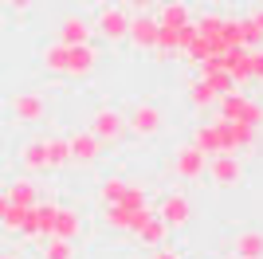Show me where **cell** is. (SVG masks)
<instances>
[{
	"mask_svg": "<svg viewBox=\"0 0 263 259\" xmlns=\"http://www.w3.org/2000/svg\"><path fill=\"white\" fill-rule=\"evenodd\" d=\"M40 63H44L47 75H67V79H87L95 67H99V47L95 43H59L40 51Z\"/></svg>",
	"mask_w": 263,
	"mask_h": 259,
	"instance_id": "obj_1",
	"label": "cell"
},
{
	"mask_svg": "<svg viewBox=\"0 0 263 259\" xmlns=\"http://www.w3.org/2000/svg\"><path fill=\"white\" fill-rule=\"evenodd\" d=\"M212 134H216V150H220V153H240V157H252V153L263 145V130L248 126V122L212 118Z\"/></svg>",
	"mask_w": 263,
	"mask_h": 259,
	"instance_id": "obj_2",
	"label": "cell"
},
{
	"mask_svg": "<svg viewBox=\"0 0 263 259\" xmlns=\"http://www.w3.org/2000/svg\"><path fill=\"white\" fill-rule=\"evenodd\" d=\"M90 28H95V35L106 40V43H126V32H130V8H126V4H99Z\"/></svg>",
	"mask_w": 263,
	"mask_h": 259,
	"instance_id": "obj_3",
	"label": "cell"
},
{
	"mask_svg": "<svg viewBox=\"0 0 263 259\" xmlns=\"http://www.w3.org/2000/svg\"><path fill=\"white\" fill-rule=\"evenodd\" d=\"M204 177L212 181V189H224V193H228V189H240V184H243L248 169H243V157H240V153H212Z\"/></svg>",
	"mask_w": 263,
	"mask_h": 259,
	"instance_id": "obj_4",
	"label": "cell"
},
{
	"mask_svg": "<svg viewBox=\"0 0 263 259\" xmlns=\"http://www.w3.org/2000/svg\"><path fill=\"white\" fill-rule=\"evenodd\" d=\"M165 130V110L157 102H134L126 110V134L134 138H157Z\"/></svg>",
	"mask_w": 263,
	"mask_h": 259,
	"instance_id": "obj_5",
	"label": "cell"
},
{
	"mask_svg": "<svg viewBox=\"0 0 263 259\" xmlns=\"http://www.w3.org/2000/svg\"><path fill=\"white\" fill-rule=\"evenodd\" d=\"M87 130L102 141V150H106V145H118V141L126 138V114L114 110V106H99L95 114H90V126Z\"/></svg>",
	"mask_w": 263,
	"mask_h": 259,
	"instance_id": "obj_6",
	"label": "cell"
},
{
	"mask_svg": "<svg viewBox=\"0 0 263 259\" xmlns=\"http://www.w3.org/2000/svg\"><path fill=\"white\" fill-rule=\"evenodd\" d=\"M204 169H209V153H200L193 141H185V145L173 150V173L181 181H200Z\"/></svg>",
	"mask_w": 263,
	"mask_h": 259,
	"instance_id": "obj_7",
	"label": "cell"
},
{
	"mask_svg": "<svg viewBox=\"0 0 263 259\" xmlns=\"http://www.w3.org/2000/svg\"><path fill=\"white\" fill-rule=\"evenodd\" d=\"M8 110H12V118H16V126H35L47 114V98L35 95V90H20V95H12Z\"/></svg>",
	"mask_w": 263,
	"mask_h": 259,
	"instance_id": "obj_8",
	"label": "cell"
},
{
	"mask_svg": "<svg viewBox=\"0 0 263 259\" xmlns=\"http://www.w3.org/2000/svg\"><path fill=\"white\" fill-rule=\"evenodd\" d=\"M55 200H35L32 208H28V212H24V236L28 239H47L51 236V224H55Z\"/></svg>",
	"mask_w": 263,
	"mask_h": 259,
	"instance_id": "obj_9",
	"label": "cell"
},
{
	"mask_svg": "<svg viewBox=\"0 0 263 259\" xmlns=\"http://www.w3.org/2000/svg\"><path fill=\"white\" fill-rule=\"evenodd\" d=\"M149 212H154L149 205H142V208L106 205V216H102V220H106V228H114V232H130V236H134V232H138V228L149 220Z\"/></svg>",
	"mask_w": 263,
	"mask_h": 259,
	"instance_id": "obj_10",
	"label": "cell"
},
{
	"mask_svg": "<svg viewBox=\"0 0 263 259\" xmlns=\"http://www.w3.org/2000/svg\"><path fill=\"white\" fill-rule=\"evenodd\" d=\"M157 216L169 224V232H177V228H189V220H193V200H189L185 193H165V196H161V205H157Z\"/></svg>",
	"mask_w": 263,
	"mask_h": 259,
	"instance_id": "obj_11",
	"label": "cell"
},
{
	"mask_svg": "<svg viewBox=\"0 0 263 259\" xmlns=\"http://www.w3.org/2000/svg\"><path fill=\"white\" fill-rule=\"evenodd\" d=\"M126 43H130L134 51H154V47H157V20H154V16H145V12L130 16V32H126Z\"/></svg>",
	"mask_w": 263,
	"mask_h": 259,
	"instance_id": "obj_12",
	"label": "cell"
},
{
	"mask_svg": "<svg viewBox=\"0 0 263 259\" xmlns=\"http://www.w3.org/2000/svg\"><path fill=\"white\" fill-rule=\"evenodd\" d=\"M67 145H71V165H95L102 157V141L90 130H75L67 138Z\"/></svg>",
	"mask_w": 263,
	"mask_h": 259,
	"instance_id": "obj_13",
	"label": "cell"
},
{
	"mask_svg": "<svg viewBox=\"0 0 263 259\" xmlns=\"http://www.w3.org/2000/svg\"><path fill=\"white\" fill-rule=\"evenodd\" d=\"M228 251L236 259H263V228H243V232H236Z\"/></svg>",
	"mask_w": 263,
	"mask_h": 259,
	"instance_id": "obj_14",
	"label": "cell"
},
{
	"mask_svg": "<svg viewBox=\"0 0 263 259\" xmlns=\"http://www.w3.org/2000/svg\"><path fill=\"white\" fill-rule=\"evenodd\" d=\"M95 40V28H90L87 16H79V12H71V16H63L59 20V43H90Z\"/></svg>",
	"mask_w": 263,
	"mask_h": 259,
	"instance_id": "obj_15",
	"label": "cell"
},
{
	"mask_svg": "<svg viewBox=\"0 0 263 259\" xmlns=\"http://www.w3.org/2000/svg\"><path fill=\"white\" fill-rule=\"evenodd\" d=\"M20 165L32 177H40V173H47V138L40 134V138H28L20 145Z\"/></svg>",
	"mask_w": 263,
	"mask_h": 259,
	"instance_id": "obj_16",
	"label": "cell"
},
{
	"mask_svg": "<svg viewBox=\"0 0 263 259\" xmlns=\"http://www.w3.org/2000/svg\"><path fill=\"white\" fill-rule=\"evenodd\" d=\"M51 236L59 239H79L83 236V216H79V208H55V224H51Z\"/></svg>",
	"mask_w": 263,
	"mask_h": 259,
	"instance_id": "obj_17",
	"label": "cell"
},
{
	"mask_svg": "<svg viewBox=\"0 0 263 259\" xmlns=\"http://www.w3.org/2000/svg\"><path fill=\"white\" fill-rule=\"evenodd\" d=\"M154 20H157V28H181V24L193 20V12H189L185 0H165V4H157Z\"/></svg>",
	"mask_w": 263,
	"mask_h": 259,
	"instance_id": "obj_18",
	"label": "cell"
},
{
	"mask_svg": "<svg viewBox=\"0 0 263 259\" xmlns=\"http://www.w3.org/2000/svg\"><path fill=\"white\" fill-rule=\"evenodd\" d=\"M4 196H8V205H20V208H32L35 200H44V196H40V184H35L32 177H16V181L4 189Z\"/></svg>",
	"mask_w": 263,
	"mask_h": 259,
	"instance_id": "obj_19",
	"label": "cell"
},
{
	"mask_svg": "<svg viewBox=\"0 0 263 259\" xmlns=\"http://www.w3.org/2000/svg\"><path fill=\"white\" fill-rule=\"evenodd\" d=\"M134 236L142 239L145 248H161V244H169V224H165V220H161L157 212H149V220H145V224L138 228Z\"/></svg>",
	"mask_w": 263,
	"mask_h": 259,
	"instance_id": "obj_20",
	"label": "cell"
},
{
	"mask_svg": "<svg viewBox=\"0 0 263 259\" xmlns=\"http://www.w3.org/2000/svg\"><path fill=\"white\" fill-rule=\"evenodd\" d=\"M216 90H212V86L209 83H204V79H189V106H193V110H212V106H216Z\"/></svg>",
	"mask_w": 263,
	"mask_h": 259,
	"instance_id": "obj_21",
	"label": "cell"
},
{
	"mask_svg": "<svg viewBox=\"0 0 263 259\" xmlns=\"http://www.w3.org/2000/svg\"><path fill=\"white\" fill-rule=\"evenodd\" d=\"M75 255H79L75 239H59V236H47L40 248V259H75Z\"/></svg>",
	"mask_w": 263,
	"mask_h": 259,
	"instance_id": "obj_22",
	"label": "cell"
},
{
	"mask_svg": "<svg viewBox=\"0 0 263 259\" xmlns=\"http://www.w3.org/2000/svg\"><path fill=\"white\" fill-rule=\"evenodd\" d=\"M67 165H71V145H67V138H47V173L67 169Z\"/></svg>",
	"mask_w": 263,
	"mask_h": 259,
	"instance_id": "obj_23",
	"label": "cell"
},
{
	"mask_svg": "<svg viewBox=\"0 0 263 259\" xmlns=\"http://www.w3.org/2000/svg\"><path fill=\"white\" fill-rule=\"evenodd\" d=\"M122 189H126V177H106V181H99V205H118L122 200Z\"/></svg>",
	"mask_w": 263,
	"mask_h": 259,
	"instance_id": "obj_24",
	"label": "cell"
},
{
	"mask_svg": "<svg viewBox=\"0 0 263 259\" xmlns=\"http://www.w3.org/2000/svg\"><path fill=\"white\" fill-rule=\"evenodd\" d=\"M200 79H204V83H209L216 95H228L232 86H236V83H232V75L224 71V67H216V71H200Z\"/></svg>",
	"mask_w": 263,
	"mask_h": 259,
	"instance_id": "obj_25",
	"label": "cell"
},
{
	"mask_svg": "<svg viewBox=\"0 0 263 259\" xmlns=\"http://www.w3.org/2000/svg\"><path fill=\"white\" fill-rule=\"evenodd\" d=\"M24 212H28V208L8 205V208H4V216H0V228H4L8 236H12V232H20V228H24Z\"/></svg>",
	"mask_w": 263,
	"mask_h": 259,
	"instance_id": "obj_26",
	"label": "cell"
},
{
	"mask_svg": "<svg viewBox=\"0 0 263 259\" xmlns=\"http://www.w3.org/2000/svg\"><path fill=\"white\" fill-rule=\"evenodd\" d=\"M240 122H248V126H255V130H263V102H255V98H248V106H243V114H240Z\"/></svg>",
	"mask_w": 263,
	"mask_h": 259,
	"instance_id": "obj_27",
	"label": "cell"
},
{
	"mask_svg": "<svg viewBox=\"0 0 263 259\" xmlns=\"http://www.w3.org/2000/svg\"><path fill=\"white\" fill-rule=\"evenodd\" d=\"M252 55V83H263V47H248Z\"/></svg>",
	"mask_w": 263,
	"mask_h": 259,
	"instance_id": "obj_28",
	"label": "cell"
},
{
	"mask_svg": "<svg viewBox=\"0 0 263 259\" xmlns=\"http://www.w3.org/2000/svg\"><path fill=\"white\" fill-rule=\"evenodd\" d=\"M243 20H248V24H252V28H255V32L263 35V8H252V12H248V16H243Z\"/></svg>",
	"mask_w": 263,
	"mask_h": 259,
	"instance_id": "obj_29",
	"label": "cell"
},
{
	"mask_svg": "<svg viewBox=\"0 0 263 259\" xmlns=\"http://www.w3.org/2000/svg\"><path fill=\"white\" fill-rule=\"evenodd\" d=\"M32 4H35V0H8V8L16 12V16H28V12H32Z\"/></svg>",
	"mask_w": 263,
	"mask_h": 259,
	"instance_id": "obj_30",
	"label": "cell"
},
{
	"mask_svg": "<svg viewBox=\"0 0 263 259\" xmlns=\"http://www.w3.org/2000/svg\"><path fill=\"white\" fill-rule=\"evenodd\" d=\"M149 259H181V251H177V248H165V244H161V248H154V255H149Z\"/></svg>",
	"mask_w": 263,
	"mask_h": 259,
	"instance_id": "obj_31",
	"label": "cell"
},
{
	"mask_svg": "<svg viewBox=\"0 0 263 259\" xmlns=\"http://www.w3.org/2000/svg\"><path fill=\"white\" fill-rule=\"evenodd\" d=\"M157 0H126V8H138V12H145V8H154Z\"/></svg>",
	"mask_w": 263,
	"mask_h": 259,
	"instance_id": "obj_32",
	"label": "cell"
},
{
	"mask_svg": "<svg viewBox=\"0 0 263 259\" xmlns=\"http://www.w3.org/2000/svg\"><path fill=\"white\" fill-rule=\"evenodd\" d=\"M4 208H8V196H4V189H0V216H4Z\"/></svg>",
	"mask_w": 263,
	"mask_h": 259,
	"instance_id": "obj_33",
	"label": "cell"
},
{
	"mask_svg": "<svg viewBox=\"0 0 263 259\" xmlns=\"http://www.w3.org/2000/svg\"><path fill=\"white\" fill-rule=\"evenodd\" d=\"M0 259H20V255H16V251H0Z\"/></svg>",
	"mask_w": 263,
	"mask_h": 259,
	"instance_id": "obj_34",
	"label": "cell"
}]
</instances>
